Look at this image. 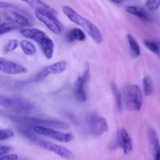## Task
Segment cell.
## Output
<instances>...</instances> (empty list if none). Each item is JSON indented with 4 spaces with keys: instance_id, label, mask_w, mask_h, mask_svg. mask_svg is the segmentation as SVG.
Instances as JSON below:
<instances>
[{
    "instance_id": "1",
    "label": "cell",
    "mask_w": 160,
    "mask_h": 160,
    "mask_svg": "<svg viewBox=\"0 0 160 160\" xmlns=\"http://www.w3.org/2000/svg\"><path fill=\"white\" fill-rule=\"evenodd\" d=\"M62 12L70 21L81 27L96 43L100 44L102 42V34L101 31L92 22L80 15L77 11L69 6H64L62 7Z\"/></svg>"
},
{
    "instance_id": "2",
    "label": "cell",
    "mask_w": 160,
    "mask_h": 160,
    "mask_svg": "<svg viewBox=\"0 0 160 160\" xmlns=\"http://www.w3.org/2000/svg\"><path fill=\"white\" fill-rule=\"evenodd\" d=\"M10 119L19 126L27 125V126L33 127V128L35 126H41L59 130H67L70 128L68 123L56 120L39 119L35 118V117H26V116H12V117H10Z\"/></svg>"
},
{
    "instance_id": "3",
    "label": "cell",
    "mask_w": 160,
    "mask_h": 160,
    "mask_svg": "<svg viewBox=\"0 0 160 160\" xmlns=\"http://www.w3.org/2000/svg\"><path fill=\"white\" fill-rule=\"evenodd\" d=\"M0 104L5 109L19 114H29L34 109V105L31 102L24 98L17 97H0Z\"/></svg>"
},
{
    "instance_id": "4",
    "label": "cell",
    "mask_w": 160,
    "mask_h": 160,
    "mask_svg": "<svg viewBox=\"0 0 160 160\" xmlns=\"http://www.w3.org/2000/svg\"><path fill=\"white\" fill-rule=\"evenodd\" d=\"M123 99L127 109L140 111L143 104V96L140 88L136 84H130L123 88Z\"/></svg>"
},
{
    "instance_id": "5",
    "label": "cell",
    "mask_w": 160,
    "mask_h": 160,
    "mask_svg": "<svg viewBox=\"0 0 160 160\" xmlns=\"http://www.w3.org/2000/svg\"><path fill=\"white\" fill-rule=\"evenodd\" d=\"M34 14L38 20L43 23L52 32L58 35H61L62 34L63 27L55 17V12L45 9H38L34 11Z\"/></svg>"
},
{
    "instance_id": "6",
    "label": "cell",
    "mask_w": 160,
    "mask_h": 160,
    "mask_svg": "<svg viewBox=\"0 0 160 160\" xmlns=\"http://www.w3.org/2000/svg\"><path fill=\"white\" fill-rule=\"evenodd\" d=\"M33 142H35L41 148H44V149L47 150V151L52 152L55 153L57 156H60L62 159L70 160L74 158L73 152L70 149H68L66 147L62 146V145H57V144L53 143V142L38 138V137L34 138Z\"/></svg>"
},
{
    "instance_id": "7",
    "label": "cell",
    "mask_w": 160,
    "mask_h": 160,
    "mask_svg": "<svg viewBox=\"0 0 160 160\" xmlns=\"http://www.w3.org/2000/svg\"><path fill=\"white\" fill-rule=\"evenodd\" d=\"M87 125L89 133L94 136H101L109 131V125L106 119L95 114L88 117Z\"/></svg>"
},
{
    "instance_id": "8",
    "label": "cell",
    "mask_w": 160,
    "mask_h": 160,
    "mask_svg": "<svg viewBox=\"0 0 160 160\" xmlns=\"http://www.w3.org/2000/svg\"><path fill=\"white\" fill-rule=\"evenodd\" d=\"M34 132L38 135H42L45 137L49 138L53 140L58 141V142H63V143H68L70 142L73 138V134L70 133H63L61 131H56L54 128H45V127L35 126L34 128Z\"/></svg>"
},
{
    "instance_id": "9",
    "label": "cell",
    "mask_w": 160,
    "mask_h": 160,
    "mask_svg": "<svg viewBox=\"0 0 160 160\" xmlns=\"http://www.w3.org/2000/svg\"><path fill=\"white\" fill-rule=\"evenodd\" d=\"M89 80L90 69L87 67L83 74L78 78L74 86V95L77 100L81 102H84L88 99V85Z\"/></svg>"
},
{
    "instance_id": "10",
    "label": "cell",
    "mask_w": 160,
    "mask_h": 160,
    "mask_svg": "<svg viewBox=\"0 0 160 160\" xmlns=\"http://www.w3.org/2000/svg\"><path fill=\"white\" fill-rule=\"evenodd\" d=\"M67 62L65 60H61L59 62L53 63L52 65L48 66L42 69L39 73H38L33 78L34 81H40L45 79L47 77L52 74H59L62 73L67 70Z\"/></svg>"
},
{
    "instance_id": "11",
    "label": "cell",
    "mask_w": 160,
    "mask_h": 160,
    "mask_svg": "<svg viewBox=\"0 0 160 160\" xmlns=\"http://www.w3.org/2000/svg\"><path fill=\"white\" fill-rule=\"evenodd\" d=\"M0 71L8 75L23 74L28 72V69L20 64L12 61L1 58L0 59Z\"/></svg>"
},
{
    "instance_id": "12",
    "label": "cell",
    "mask_w": 160,
    "mask_h": 160,
    "mask_svg": "<svg viewBox=\"0 0 160 160\" xmlns=\"http://www.w3.org/2000/svg\"><path fill=\"white\" fill-rule=\"evenodd\" d=\"M2 15L6 20L13 22V23L20 25L21 28H28L31 25L29 19L26 16L23 15V12H19V11L10 9V10L2 12Z\"/></svg>"
},
{
    "instance_id": "13",
    "label": "cell",
    "mask_w": 160,
    "mask_h": 160,
    "mask_svg": "<svg viewBox=\"0 0 160 160\" xmlns=\"http://www.w3.org/2000/svg\"><path fill=\"white\" fill-rule=\"evenodd\" d=\"M117 145L123 150L124 154L128 155L133 151L132 140L124 128H120L117 131Z\"/></svg>"
},
{
    "instance_id": "14",
    "label": "cell",
    "mask_w": 160,
    "mask_h": 160,
    "mask_svg": "<svg viewBox=\"0 0 160 160\" xmlns=\"http://www.w3.org/2000/svg\"><path fill=\"white\" fill-rule=\"evenodd\" d=\"M148 138L154 160H160V142L154 129L149 128L148 130Z\"/></svg>"
},
{
    "instance_id": "15",
    "label": "cell",
    "mask_w": 160,
    "mask_h": 160,
    "mask_svg": "<svg viewBox=\"0 0 160 160\" xmlns=\"http://www.w3.org/2000/svg\"><path fill=\"white\" fill-rule=\"evenodd\" d=\"M20 34L26 38L34 41L38 44H40L47 37V34L44 31L37 28H25L20 31Z\"/></svg>"
},
{
    "instance_id": "16",
    "label": "cell",
    "mask_w": 160,
    "mask_h": 160,
    "mask_svg": "<svg viewBox=\"0 0 160 160\" xmlns=\"http://www.w3.org/2000/svg\"><path fill=\"white\" fill-rule=\"evenodd\" d=\"M40 46L41 50L43 52L44 56L45 58L48 59H50L52 58L53 53H54V48H55V44L52 39L50 38L49 37L47 36L40 44H38Z\"/></svg>"
},
{
    "instance_id": "17",
    "label": "cell",
    "mask_w": 160,
    "mask_h": 160,
    "mask_svg": "<svg viewBox=\"0 0 160 160\" xmlns=\"http://www.w3.org/2000/svg\"><path fill=\"white\" fill-rule=\"evenodd\" d=\"M126 11L132 15L135 16L138 18L141 19L145 21H149L150 17L148 15V12L144 9L143 7L139 6H127Z\"/></svg>"
},
{
    "instance_id": "18",
    "label": "cell",
    "mask_w": 160,
    "mask_h": 160,
    "mask_svg": "<svg viewBox=\"0 0 160 160\" xmlns=\"http://www.w3.org/2000/svg\"><path fill=\"white\" fill-rule=\"evenodd\" d=\"M67 40L70 42H84L86 39V34L84 31L80 28H73L67 34Z\"/></svg>"
},
{
    "instance_id": "19",
    "label": "cell",
    "mask_w": 160,
    "mask_h": 160,
    "mask_svg": "<svg viewBox=\"0 0 160 160\" xmlns=\"http://www.w3.org/2000/svg\"><path fill=\"white\" fill-rule=\"evenodd\" d=\"M20 1L27 3L28 6H31V8H33L34 10H38V9H45V10L52 11V12L56 13V11L54 10V9H52L51 6H48V5L46 4L45 2H44L42 0H20Z\"/></svg>"
},
{
    "instance_id": "20",
    "label": "cell",
    "mask_w": 160,
    "mask_h": 160,
    "mask_svg": "<svg viewBox=\"0 0 160 160\" xmlns=\"http://www.w3.org/2000/svg\"><path fill=\"white\" fill-rule=\"evenodd\" d=\"M110 88L111 91H112V94H113L114 95V98H115L116 106H117V109H118L120 112H121V111L123 110V94L120 92V91L119 90L117 85L114 82H111Z\"/></svg>"
},
{
    "instance_id": "21",
    "label": "cell",
    "mask_w": 160,
    "mask_h": 160,
    "mask_svg": "<svg viewBox=\"0 0 160 160\" xmlns=\"http://www.w3.org/2000/svg\"><path fill=\"white\" fill-rule=\"evenodd\" d=\"M20 46L22 51L27 56H33L36 52V47L31 42L28 40H22L20 42Z\"/></svg>"
},
{
    "instance_id": "22",
    "label": "cell",
    "mask_w": 160,
    "mask_h": 160,
    "mask_svg": "<svg viewBox=\"0 0 160 160\" xmlns=\"http://www.w3.org/2000/svg\"><path fill=\"white\" fill-rule=\"evenodd\" d=\"M20 28H22L20 25L17 24V23H13V22L6 20V21L2 22L1 25H0V34L3 35L4 34L15 31L17 29H20Z\"/></svg>"
},
{
    "instance_id": "23",
    "label": "cell",
    "mask_w": 160,
    "mask_h": 160,
    "mask_svg": "<svg viewBox=\"0 0 160 160\" xmlns=\"http://www.w3.org/2000/svg\"><path fill=\"white\" fill-rule=\"evenodd\" d=\"M128 41L129 43L130 48L131 50V52L134 56H139L141 55V48L138 45L136 39L134 38L132 34H128Z\"/></svg>"
},
{
    "instance_id": "24",
    "label": "cell",
    "mask_w": 160,
    "mask_h": 160,
    "mask_svg": "<svg viewBox=\"0 0 160 160\" xmlns=\"http://www.w3.org/2000/svg\"><path fill=\"white\" fill-rule=\"evenodd\" d=\"M144 93L146 96H150L154 92V84L150 77L146 76L143 78Z\"/></svg>"
},
{
    "instance_id": "25",
    "label": "cell",
    "mask_w": 160,
    "mask_h": 160,
    "mask_svg": "<svg viewBox=\"0 0 160 160\" xmlns=\"http://www.w3.org/2000/svg\"><path fill=\"white\" fill-rule=\"evenodd\" d=\"M143 42L145 47L148 50H150L152 52L155 53L156 55H160V47L158 45V43H156V42L152 40H149V39H145Z\"/></svg>"
},
{
    "instance_id": "26",
    "label": "cell",
    "mask_w": 160,
    "mask_h": 160,
    "mask_svg": "<svg viewBox=\"0 0 160 160\" xmlns=\"http://www.w3.org/2000/svg\"><path fill=\"white\" fill-rule=\"evenodd\" d=\"M19 42L17 39H10L6 43V45L3 47V52L6 53L14 51L16 48L18 47Z\"/></svg>"
},
{
    "instance_id": "27",
    "label": "cell",
    "mask_w": 160,
    "mask_h": 160,
    "mask_svg": "<svg viewBox=\"0 0 160 160\" xmlns=\"http://www.w3.org/2000/svg\"><path fill=\"white\" fill-rule=\"evenodd\" d=\"M145 5L148 10L155 12L159 8L160 0H146Z\"/></svg>"
},
{
    "instance_id": "28",
    "label": "cell",
    "mask_w": 160,
    "mask_h": 160,
    "mask_svg": "<svg viewBox=\"0 0 160 160\" xmlns=\"http://www.w3.org/2000/svg\"><path fill=\"white\" fill-rule=\"evenodd\" d=\"M0 141L2 142V141L8 140L9 138H12L14 137V132L11 129H1L0 131Z\"/></svg>"
},
{
    "instance_id": "29",
    "label": "cell",
    "mask_w": 160,
    "mask_h": 160,
    "mask_svg": "<svg viewBox=\"0 0 160 160\" xmlns=\"http://www.w3.org/2000/svg\"><path fill=\"white\" fill-rule=\"evenodd\" d=\"M12 149V147L8 146V145H0V156H4L7 154L9 152H10Z\"/></svg>"
},
{
    "instance_id": "30",
    "label": "cell",
    "mask_w": 160,
    "mask_h": 160,
    "mask_svg": "<svg viewBox=\"0 0 160 160\" xmlns=\"http://www.w3.org/2000/svg\"><path fill=\"white\" fill-rule=\"evenodd\" d=\"M18 159V156L17 154H9L1 156L0 160H17Z\"/></svg>"
},
{
    "instance_id": "31",
    "label": "cell",
    "mask_w": 160,
    "mask_h": 160,
    "mask_svg": "<svg viewBox=\"0 0 160 160\" xmlns=\"http://www.w3.org/2000/svg\"><path fill=\"white\" fill-rule=\"evenodd\" d=\"M110 1L116 3V4H120V3H122L123 2H124L125 0H110Z\"/></svg>"
}]
</instances>
